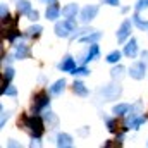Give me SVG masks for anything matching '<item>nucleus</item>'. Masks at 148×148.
Wrapping results in <instances>:
<instances>
[{"instance_id": "nucleus-34", "label": "nucleus", "mask_w": 148, "mask_h": 148, "mask_svg": "<svg viewBox=\"0 0 148 148\" xmlns=\"http://www.w3.org/2000/svg\"><path fill=\"white\" fill-rule=\"evenodd\" d=\"M7 145H9V147H21V145H19V143H16L14 140H10V141H9Z\"/></svg>"}, {"instance_id": "nucleus-25", "label": "nucleus", "mask_w": 148, "mask_h": 148, "mask_svg": "<svg viewBox=\"0 0 148 148\" xmlns=\"http://www.w3.org/2000/svg\"><path fill=\"white\" fill-rule=\"evenodd\" d=\"M40 33H41V26H31V28H29V29H28V35H29V36H38V35H40Z\"/></svg>"}, {"instance_id": "nucleus-33", "label": "nucleus", "mask_w": 148, "mask_h": 148, "mask_svg": "<svg viewBox=\"0 0 148 148\" xmlns=\"http://www.w3.org/2000/svg\"><path fill=\"white\" fill-rule=\"evenodd\" d=\"M0 10H2V19L9 17V16H7V5H5V3H2V5H0Z\"/></svg>"}, {"instance_id": "nucleus-21", "label": "nucleus", "mask_w": 148, "mask_h": 148, "mask_svg": "<svg viewBox=\"0 0 148 148\" xmlns=\"http://www.w3.org/2000/svg\"><path fill=\"white\" fill-rule=\"evenodd\" d=\"M102 38V33H90V35H86L84 38H81L79 41H90V43H95V41H98Z\"/></svg>"}, {"instance_id": "nucleus-14", "label": "nucleus", "mask_w": 148, "mask_h": 148, "mask_svg": "<svg viewBox=\"0 0 148 148\" xmlns=\"http://www.w3.org/2000/svg\"><path fill=\"white\" fill-rule=\"evenodd\" d=\"M76 12H77V5H76V3H69V5H66V7L62 9V16L67 17V19L76 17Z\"/></svg>"}, {"instance_id": "nucleus-23", "label": "nucleus", "mask_w": 148, "mask_h": 148, "mask_svg": "<svg viewBox=\"0 0 148 148\" xmlns=\"http://www.w3.org/2000/svg\"><path fill=\"white\" fill-rule=\"evenodd\" d=\"M110 74H112V77H114V79L122 77V74H124V67H122V66H117V67H114V69L110 71Z\"/></svg>"}, {"instance_id": "nucleus-5", "label": "nucleus", "mask_w": 148, "mask_h": 148, "mask_svg": "<svg viewBox=\"0 0 148 148\" xmlns=\"http://www.w3.org/2000/svg\"><path fill=\"white\" fill-rule=\"evenodd\" d=\"M145 73H147V66H145V62H138V64L131 66V69H129L131 77H134V79H143V77H145Z\"/></svg>"}, {"instance_id": "nucleus-8", "label": "nucleus", "mask_w": 148, "mask_h": 148, "mask_svg": "<svg viewBox=\"0 0 148 148\" xmlns=\"http://www.w3.org/2000/svg\"><path fill=\"white\" fill-rule=\"evenodd\" d=\"M147 122V115H140V117H136L134 114L131 115V119L127 121V127L129 129H138L141 124H145Z\"/></svg>"}, {"instance_id": "nucleus-28", "label": "nucleus", "mask_w": 148, "mask_h": 148, "mask_svg": "<svg viewBox=\"0 0 148 148\" xmlns=\"http://www.w3.org/2000/svg\"><path fill=\"white\" fill-rule=\"evenodd\" d=\"M14 77V69L12 67H7L5 71H3V79H7V81H10Z\"/></svg>"}, {"instance_id": "nucleus-24", "label": "nucleus", "mask_w": 148, "mask_h": 148, "mask_svg": "<svg viewBox=\"0 0 148 148\" xmlns=\"http://www.w3.org/2000/svg\"><path fill=\"white\" fill-rule=\"evenodd\" d=\"M43 117H45V121H47L48 124H52V126H55V124H57V117H55V115H53L52 112H47V114H45Z\"/></svg>"}, {"instance_id": "nucleus-13", "label": "nucleus", "mask_w": 148, "mask_h": 148, "mask_svg": "<svg viewBox=\"0 0 148 148\" xmlns=\"http://www.w3.org/2000/svg\"><path fill=\"white\" fill-rule=\"evenodd\" d=\"M124 53H126L127 57H134V55L138 53V45H136V40H134V38H131V41L126 45Z\"/></svg>"}, {"instance_id": "nucleus-37", "label": "nucleus", "mask_w": 148, "mask_h": 148, "mask_svg": "<svg viewBox=\"0 0 148 148\" xmlns=\"http://www.w3.org/2000/svg\"><path fill=\"white\" fill-rule=\"evenodd\" d=\"M47 2H48V0H47ZM50 2H55V0H50Z\"/></svg>"}, {"instance_id": "nucleus-26", "label": "nucleus", "mask_w": 148, "mask_h": 148, "mask_svg": "<svg viewBox=\"0 0 148 148\" xmlns=\"http://www.w3.org/2000/svg\"><path fill=\"white\" fill-rule=\"evenodd\" d=\"M74 76H86V74H90V71L86 69V67H76L73 71Z\"/></svg>"}, {"instance_id": "nucleus-12", "label": "nucleus", "mask_w": 148, "mask_h": 148, "mask_svg": "<svg viewBox=\"0 0 148 148\" xmlns=\"http://www.w3.org/2000/svg\"><path fill=\"white\" fill-rule=\"evenodd\" d=\"M29 55V50H28V45H24V43H19L17 47H16V52H14V57L16 59H26Z\"/></svg>"}, {"instance_id": "nucleus-31", "label": "nucleus", "mask_w": 148, "mask_h": 148, "mask_svg": "<svg viewBox=\"0 0 148 148\" xmlns=\"http://www.w3.org/2000/svg\"><path fill=\"white\" fill-rule=\"evenodd\" d=\"M145 7H148V0H140V2L136 3V9H138V10H141V9H145Z\"/></svg>"}, {"instance_id": "nucleus-36", "label": "nucleus", "mask_w": 148, "mask_h": 148, "mask_svg": "<svg viewBox=\"0 0 148 148\" xmlns=\"http://www.w3.org/2000/svg\"><path fill=\"white\" fill-rule=\"evenodd\" d=\"M31 147H40V143H38V140H33V143H31Z\"/></svg>"}, {"instance_id": "nucleus-3", "label": "nucleus", "mask_w": 148, "mask_h": 148, "mask_svg": "<svg viewBox=\"0 0 148 148\" xmlns=\"http://www.w3.org/2000/svg\"><path fill=\"white\" fill-rule=\"evenodd\" d=\"M121 93H122V88L119 84H109L103 90H100V95H103L105 100H115Z\"/></svg>"}, {"instance_id": "nucleus-35", "label": "nucleus", "mask_w": 148, "mask_h": 148, "mask_svg": "<svg viewBox=\"0 0 148 148\" xmlns=\"http://www.w3.org/2000/svg\"><path fill=\"white\" fill-rule=\"evenodd\" d=\"M109 5H119V0H107Z\"/></svg>"}, {"instance_id": "nucleus-20", "label": "nucleus", "mask_w": 148, "mask_h": 148, "mask_svg": "<svg viewBox=\"0 0 148 148\" xmlns=\"http://www.w3.org/2000/svg\"><path fill=\"white\" fill-rule=\"evenodd\" d=\"M127 110H129V105L127 103H119V105L114 107V114L115 115H124Z\"/></svg>"}, {"instance_id": "nucleus-9", "label": "nucleus", "mask_w": 148, "mask_h": 148, "mask_svg": "<svg viewBox=\"0 0 148 148\" xmlns=\"http://www.w3.org/2000/svg\"><path fill=\"white\" fill-rule=\"evenodd\" d=\"M47 103H48V98H47V95H45V93L36 95V97H35V102H33V112L41 110Z\"/></svg>"}, {"instance_id": "nucleus-11", "label": "nucleus", "mask_w": 148, "mask_h": 148, "mask_svg": "<svg viewBox=\"0 0 148 148\" xmlns=\"http://www.w3.org/2000/svg\"><path fill=\"white\" fill-rule=\"evenodd\" d=\"M45 14H47V19H50V21H55V19L60 16V9L55 5V2H52V5L47 9V12H45Z\"/></svg>"}, {"instance_id": "nucleus-16", "label": "nucleus", "mask_w": 148, "mask_h": 148, "mask_svg": "<svg viewBox=\"0 0 148 148\" xmlns=\"http://www.w3.org/2000/svg\"><path fill=\"white\" fill-rule=\"evenodd\" d=\"M64 86H66V81H64V79H59V81H55V84L50 88V93H52V95H59V93L64 91Z\"/></svg>"}, {"instance_id": "nucleus-1", "label": "nucleus", "mask_w": 148, "mask_h": 148, "mask_svg": "<svg viewBox=\"0 0 148 148\" xmlns=\"http://www.w3.org/2000/svg\"><path fill=\"white\" fill-rule=\"evenodd\" d=\"M24 126H26V129H28L33 136H36V138L43 133V122H41L40 117H26V119H24Z\"/></svg>"}, {"instance_id": "nucleus-32", "label": "nucleus", "mask_w": 148, "mask_h": 148, "mask_svg": "<svg viewBox=\"0 0 148 148\" xmlns=\"http://www.w3.org/2000/svg\"><path fill=\"white\" fill-rule=\"evenodd\" d=\"M28 19L36 21V19H38V12H36V10H29V12H28Z\"/></svg>"}, {"instance_id": "nucleus-15", "label": "nucleus", "mask_w": 148, "mask_h": 148, "mask_svg": "<svg viewBox=\"0 0 148 148\" xmlns=\"http://www.w3.org/2000/svg\"><path fill=\"white\" fill-rule=\"evenodd\" d=\"M31 10V3L28 0H19L17 2V12L19 14H28Z\"/></svg>"}, {"instance_id": "nucleus-17", "label": "nucleus", "mask_w": 148, "mask_h": 148, "mask_svg": "<svg viewBox=\"0 0 148 148\" xmlns=\"http://www.w3.org/2000/svg\"><path fill=\"white\" fill-rule=\"evenodd\" d=\"M95 57H98V45H91V48H90V52L84 55V59H83V62H88V60H93Z\"/></svg>"}, {"instance_id": "nucleus-18", "label": "nucleus", "mask_w": 148, "mask_h": 148, "mask_svg": "<svg viewBox=\"0 0 148 148\" xmlns=\"http://www.w3.org/2000/svg\"><path fill=\"white\" fill-rule=\"evenodd\" d=\"M74 93L79 95V97H86V95H88V90H86V86H84L81 81H76V83H74Z\"/></svg>"}, {"instance_id": "nucleus-29", "label": "nucleus", "mask_w": 148, "mask_h": 148, "mask_svg": "<svg viewBox=\"0 0 148 148\" xmlns=\"http://www.w3.org/2000/svg\"><path fill=\"white\" fill-rule=\"evenodd\" d=\"M107 127H109V131L115 133L117 127H119V124H117V121H107Z\"/></svg>"}, {"instance_id": "nucleus-19", "label": "nucleus", "mask_w": 148, "mask_h": 148, "mask_svg": "<svg viewBox=\"0 0 148 148\" xmlns=\"http://www.w3.org/2000/svg\"><path fill=\"white\" fill-rule=\"evenodd\" d=\"M133 21H134V24H136V26H138V28H140L141 31L148 29V21H141L138 14H134V16H133Z\"/></svg>"}, {"instance_id": "nucleus-27", "label": "nucleus", "mask_w": 148, "mask_h": 148, "mask_svg": "<svg viewBox=\"0 0 148 148\" xmlns=\"http://www.w3.org/2000/svg\"><path fill=\"white\" fill-rule=\"evenodd\" d=\"M3 95H9V97H16L17 95V90L14 86H9V88H3Z\"/></svg>"}, {"instance_id": "nucleus-30", "label": "nucleus", "mask_w": 148, "mask_h": 148, "mask_svg": "<svg viewBox=\"0 0 148 148\" xmlns=\"http://www.w3.org/2000/svg\"><path fill=\"white\" fill-rule=\"evenodd\" d=\"M7 119H9V112H5L2 109V121H0V126H2V127L5 126V121H7Z\"/></svg>"}, {"instance_id": "nucleus-4", "label": "nucleus", "mask_w": 148, "mask_h": 148, "mask_svg": "<svg viewBox=\"0 0 148 148\" xmlns=\"http://www.w3.org/2000/svg\"><path fill=\"white\" fill-rule=\"evenodd\" d=\"M97 14H98V7L97 5H86L81 10V21L83 23H90V21H93L97 17Z\"/></svg>"}, {"instance_id": "nucleus-10", "label": "nucleus", "mask_w": 148, "mask_h": 148, "mask_svg": "<svg viewBox=\"0 0 148 148\" xmlns=\"http://www.w3.org/2000/svg\"><path fill=\"white\" fill-rule=\"evenodd\" d=\"M57 147H60V148L73 147V138H71L69 134H66V133H60V134L57 136Z\"/></svg>"}, {"instance_id": "nucleus-7", "label": "nucleus", "mask_w": 148, "mask_h": 148, "mask_svg": "<svg viewBox=\"0 0 148 148\" xmlns=\"http://www.w3.org/2000/svg\"><path fill=\"white\" fill-rule=\"evenodd\" d=\"M59 69H60V71H64V73H73L74 69H76V62H74V59L67 55V57L59 64Z\"/></svg>"}, {"instance_id": "nucleus-22", "label": "nucleus", "mask_w": 148, "mask_h": 148, "mask_svg": "<svg viewBox=\"0 0 148 148\" xmlns=\"http://www.w3.org/2000/svg\"><path fill=\"white\" fill-rule=\"evenodd\" d=\"M119 59H121V52H119V50H115V52H112V53L107 55V62H110V64L119 62Z\"/></svg>"}, {"instance_id": "nucleus-2", "label": "nucleus", "mask_w": 148, "mask_h": 148, "mask_svg": "<svg viewBox=\"0 0 148 148\" xmlns=\"http://www.w3.org/2000/svg\"><path fill=\"white\" fill-rule=\"evenodd\" d=\"M76 29V23H74V17H71V19H67V21H64V23H57L55 24V35L57 36H69L71 35V31H74Z\"/></svg>"}, {"instance_id": "nucleus-6", "label": "nucleus", "mask_w": 148, "mask_h": 148, "mask_svg": "<svg viewBox=\"0 0 148 148\" xmlns=\"http://www.w3.org/2000/svg\"><path fill=\"white\" fill-rule=\"evenodd\" d=\"M129 35H131V21H124V23L121 24V28L117 29V41L122 43Z\"/></svg>"}]
</instances>
